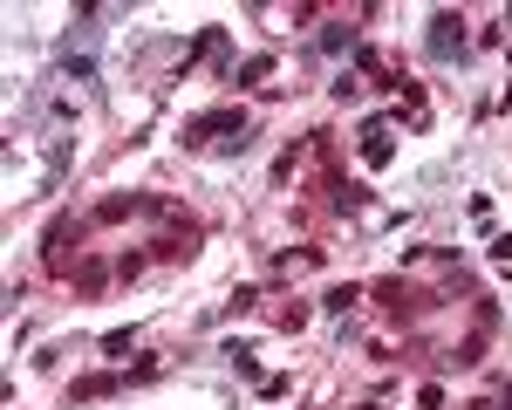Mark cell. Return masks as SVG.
<instances>
[{
    "mask_svg": "<svg viewBox=\"0 0 512 410\" xmlns=\"http://www.w3.org/2000/svg\"><path fill=\"white\" fill-rule=\"evenodd\" d=\"M62 69H69L76 82L96 76V28H76V35H69V48H62Z\"/></svg>",
    "mask_w": 512,
    "mask_h": 410,
    "instance_id": "obj_1",
    "label": "cell"
},
{
    "mask_svg": "<svg viewBox=\"0 0 512 410\" xmlns=\"http://www.w3.org/2000/svg\"><path fill=\"white\" fill-rule=\"evenodd\" d=\"M458 48H465V21H458V14H437V21H431V55H437V62H451Z\"/></svg>",
    "mask_w": 512,
    "mask_h": 410,
    "instance_id": "obj_2",
    "label": "cell"
}]
</instances>
